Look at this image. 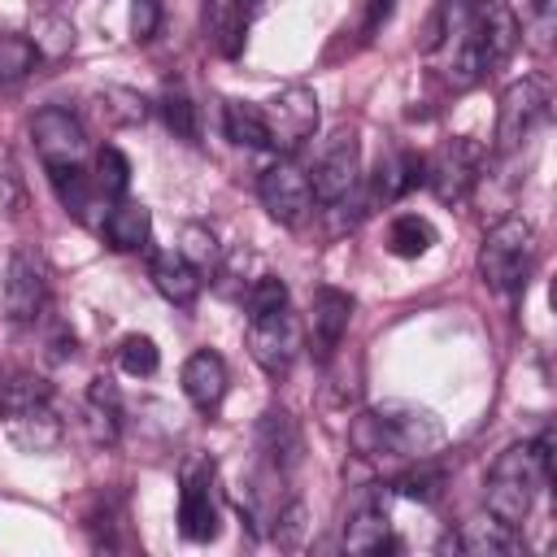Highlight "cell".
Listing matches in <instances>:
<instances>
[{
	"label": "cell",
	"instance_id": "cell-25",
	"mask_svg": "<svg viewBox=\"0 0 557 557\" xmlns=\"http://www.w3.org/2000/svg\"><path fill=\"white\" fill-rule=\"evenodd\" d=\"M178 257H183L200 278H209V274H218V265H222V244H218V235H213L209 226L187 222L183 235H178Z\"/></svg>",
	"mask_w": 557,
	"mask_h": 557
},
{
	"label": "cell",
	"instance_id": "cell-33",
	"mask_svg": "<svg viewBox=\"0 0 557 557\" xmlns=\"http://www.w3.org/2000/svg\"><path fill=\"white\" fill-rule=\"evenodd\" d=\"M157 22H161V0H131V30H135V39H152Z\"/></svg>",
	"mask_w": 557,
	"mask_h": 557
},
{
	"label": "cell",
	"instance_id": "cell-15",
	"mask_svg": "<svg viewBox=\"0 0 557 557\" xmlns=\"http://www.w3.org/2000/svg\"><path fill=\"white\" fill-rule=\"evenodd\" d=\"M100 235L109 239V248H117V252H139V248H148V239H152V213H148V205H139V200H113L109 209H104V218H100Z\"/></svg>",
	"mask_w": 557,
	"mask_h": 557
},
{
	"label": "cell",
	"instance_id": "cell-5",
	"mask_svg": "<svg viewBox=\"0 0 557 557\" xmlns=\"http://www.w3.org/2000/svg\"><path fill=\"white\" fill-rule=\"evenodd\" d=\"M261 113H265L270 148H278V152L300 148V144L313 139V131H318V96H313V87H305V83H292V87H283L278 96H270V100L261 104Z\"/></svg>",
	"mask_w": 557,
	"mask_h": 557
},
{
	"label": "cell",
	"instance_id": "cell-18",
	"mask_svg": "<svg viewBox=\"0 0 557 557\" xmlns=\"http://www.w3.org/2000/svg\"><path fill=\"white\" fill-rule=\"evenodd\" d=\"M257 448L265 453V461H270L278 474H287V470L300 461V431H296V422H292V413H287V409L270 405V409L261 413Z\"/></svg>",
	"mask_w": 557,
	"mask_h": 557
},
{
	"label": "cell",
	"instance_id": "cell-13",
	"mask_svg": "<svg viewBox=\"0 0 557 557\" xmlns=\"http://www.w3.org/2000/svg\"><path fill=\"white\" fill-rule=\"evenodd\" d=\"M178 383H183V396H187L200 413H218L222 400H226V383H231V374H226V361H222L218 352L200 348V352H191V357L183 361Z\"/></svg>",
	"mask_w": 557,
	"mask_h": 557
},
{
	"label": "cell",
	"instance_id": "cell-8",
	"mask_svg": "<svg viewBox=\"0 0 557 557\" xmlns=\"http://www.w3.org/2000/svg\"><path fill=\"white\" fill-rule=\"evenodd\" d=\"M248 352H252V361L270 379H283L292 370L296 352H300V322H296V313L283 305V309L248 318Z\"/></svg>",
	"mask_w": 557,
	"mask_h": 557
},
{
	"label": "cell",
	"instance_id": "cell-32",
	"mask_svg": "<svg viewBox=\"0 0 557 557\" xmlns=\"http://www.w3.org/2000/svg\"><path fill=\"white\" fill-rule=\"evenodd\" d=\"M22 205H26V183H22V174H17L13 152L0 144V209H4V213H17Z\"/></svg>",
	"mask_w": 557,
	"mask_h": 557
},
{
	"label": "cell",
	"instance_id": "cell-1",
	"mask_svg": "<svg viewBox=\"0 0 557 557\" xmlns=\"http://www.w3.org/2000/svg\"><path fill=\"white\" fill-rule=\"evenodd\" d=\"M352 448L361 457H383V461H422L444 444V422L409 400H387L352 418L348 431Z\"/></svg>",
	"mask_w": 557,
	"mask_h": 557
},
{
	"label": "cell",
	"instance_id": "cell-3",
	"mask_svg": "<svg viewBox=\"0 0 557 557\" xmlns=\"http://www.w3.org/2000/svg\"><path fill=\"white\" fill-rule=\"evenodd\" d=\"M535 261H540V239H535V226L527 218H500L483 235L479 274H483V283L492 292L518 296L535 274Z\"/></svg>",
	"mask_w": 557,
	"mask_h": 557
},
{
	"label": "cell",
	"instance_id": "cell-4",
	"mask_svg": "<svg viewBox=\"0 0 557 557\" xmlns=\"http://www.w3.org/2000/svg\"><path fill=\"white\" fill-rule=\"evenodd\" d=\"M483 161H487V152L470 135L444 139L431 157H422V183L431 187V196L440 205H461L474 191V183L483 174Z\"/></svg>",
	"mask_w": 557,
	"mask_h": 557
},
{
	"label": "cell",
	"instance_id": "cell-23",
	"mask_svg": "<svg viewBox=\"0 0 557 557\" xmlns=\"http://www.w3.org/2000/svg\"><path fill=\"white\" fill-rule=\"evenodd\" d=\"M248 0H205V26L222 52H235L248 26Z\"/></svg>",
	"mask_w": 557,
	"mask_h": 557
},
{
	"label": "cell",
	"instance_id": "cell-34",
	"mask_svg": "<svg viewBox=\"0 0 557 557\" xmlns=\"http://www.w3.org/2000/svg\"><path fill=\"white\" fill-rule=\"evenodd\" d=\"M396 492L409 500H431L440 492V474H405V479H396Z\"/></svg>",
	"mask_w": 557,
	"mask_h": 557
},
{
	"label": "cell",
	"instance_id": "cell-16",
	"mask_svg": "<svg viewBox=\"0 0 557 557\" xmlns=\"http://www.w3.org/2000/svg\"><path fill=\"white\" fill-rule=\"evenodd\" d=\"M344 548L348 553H392V548H400V540H396V531L387 522V509L379 500H361L348 513V522H344Z\"/></svg>",
	"mask_w": 557,
	"mask_h": 557
},
{
	"label": "cell",
	"instance_id": "cell-35",
	"mask_svg": "<svg viewBox=\"0 0 557 557\" xmlns=\"http://www.w3.org/2000/svg\"><path fill=\"white\" fill-rule=\"evenodd\" d=\"M392 9H396V0H366V26H361V30L374 35V30L392 17Z\"/></svg>",
	"mask_w": 557,
	"mask_h": 557
},
{
	"label": "cell",
	"instance_id": "cell-36",
	"mask_svg": "<svg viewBox=\"0 0 557 557\" xmlns=\"http://www.w3.org/2000/svg\"><path fill=\"white\" fill-rule=\"evenodd\" d=\"M487 4H496V0H457V13H461V17H470V13L487 9Z\"/></svg>",
	"mask_w": 557,
	"mask_h": 557
},
{
	"label": "cell",
	"instance_id": "cell-17",
	"mask_svg": "<svg viewBox=\"0 0 557 557\" xmlns=\"http://www.w3.org/2000/svg\"><path fill=\"white\" fill-rule=\"evenodd\" d=\"M148 274H152V287H157L170 305H178V309H191L196 296H200V287H205V278L178 257V248H174V252H152V257H148Z\"/></svg>",
	"mask_w": 557,
	"mask_h": 557
},
{
	"label": "cell",
	"instance_id": "cell-11",
	"mask_svg": "<svg viewBox=\"0 0 557 557\" xmlns=\"http://www.w3.org/2000/svg\"><path fill=\"white\" fill-rule=\"evenodd\" d=\"M357 178H361V144H357V135L344 131V135L331 139V148L318 157V165L309 174L313 200L335 205V200H344L357 187Z\"/></svg>",
	"mask_w": 557,
	"mask_h": 557
},
{
	"label": "cell",
	"instance_id": "cell-12",
	"mask_svg": "<svg viewBox=\"0 0 557 557\" xmlns=\"http://www.w3.org/2000/svg\"><path fill=\"white\" fill-rule=\"evenodd\" d=\"M178 531L187 540H213L218 535V500H213V466L196 461L183 470L178 487Z\"/></svg>",
	"mask_w": 557,
	"mask_h": 557
},
{
	"label": "cell",
	"instance_id": "cell-6",
	"mask_svg": "<svg viewBox=\"0 0 557 557\" xmlns=\"http://www.w3.org/2000/svg\"><path fill=\"white\" fill-rule=\"evenodd\" d=\"M548 117V91L540 78H518L505 87L500 109H496V152H513L522 148L535 126Z\"/></svg>",
	"mask_w": 557,
	"mask_h": 557
},
{
	"label": "cell",
	"instance_id": "cell-27",
	"mask_svg": "<svg viewBox=\"0 0 557 557\" xmlns=\"http://www.w3.org/2000/svg\"><path fill=\"white\" fill-rule=\"evenodd\" d=\"M435 244V226L418 213H396L392 226H387V248L396 257H422L426 248Z\"/></svg>",
	"mask_w": 557,
	"mask_h": 557
},
{
	"label": "cell",
	"instance_id": "cell-20",
	"mask_svg": "<svg viewBox=\"0 0 557 557\" xmlns=\"http://www.w3.org/2000/svg\"><path fill=\"white\" fill-rule=\"evenodd\" d=\"M418 183H422V152L396 148V152H387V157L379 161V170H374V200L392 205V200L409 196Z\"/></svg>",
	"mask_w": 557,
	"mask_h": 557
},
{
	"label": "cell",
	"instance_id": "cell-2",
	"mask_svg": "<svg viewBox=\"0 0 557 557\" xmlns=\"http://www.w3.org/2000/svg\"><path fill=\"white\" fill-rule=\"evenodd\" d=\"M548 479H553V440L548 435H540L531 444H509L505 453H496V461L487 470L483 505L500 522L522 527Z\"/></svg>",
	"mask_w": 557,
	"mask_h": 557
},
{
	"label": "cell",
	"instance_id": "cell-29",
	"mask_svg": "<svg viewBox=\"0 0 557 557\" xmlns=\"http://www.w3.org/2000/svg\"><path fill=\"white\" fill-rule=\"evenodd\" d=\"M117 366H122V374H131V379H148V374H157L161 352H157V344H152L148 335H122V344H117Z\"/></svg>",
	"mask_w": 557,
	"mask_h": 557
},
{
	"label": "cell",
	"instance_id": "cell-22",
	"mask_svg": "<svg viewBox=\"0 0 557 557\" xmlns=\"http://www.w3.org/2000/svg\"><path fill=\"white\" fill-rule=\"evenodd\" d=\"M39 405H52V387L48 379L30 374V370H17L0 383V422L4 418H17V413H30Z\"/></svg>",
	"mask_w": 557,
	"mask_h": 557
},
{
	"label": "cell",
	"instance_id": "cell-14",
	"mask_svg": "<svg viewBox=\"0 0 557 557\" xmlns=\"http://www.w3.org/2000/svg\"><path fill=\"white\" fill-rule=\"evenodd\" d=\"M348 322H352V296L339 287H318L313 305H309V335H313V348L322 357H331L339 348Z\"/></svg>",
	"mask_w": 557,
	"mask_h": 557
},
{
	"label": "cell",
	"instance_id": "cell-31",
	"mask_svg": "<svg viewBox=\"0 0 557 557\" xmlns=\"http://www.w3.org/2000/svg\"><path fill=\"white\" fill-rule=\"evenodd\" d=\"M244 305H248V318L270 313V309H283V305H287V283H283V278H274V274H261V278H252V283H248Z\"/></svg>",
	"mask_w": 557,
	"mask_h": 557
},
{
	"label": "cell",
	"instance_id": "cell-10",
	"mask_svg": "<svg viewBox=\"0 0 557 557\" xmlns=\"http://www.w3.org/2000/svg\"><path fill=\"white\" fill-rule=\"evenodd\" d=\"M0 305H4V318L17 322V326L44 318V309H48V278H44V270L26 252H13L9 265H4Z\"/></svg>",
	"mask_w": 557,
	"mask_h": 557
},
{
	"label": "cell",
	"instance_id": "cell-7",
	"mask_svg": "<svg viewBox=\"0 0 557 557\" xmlns=\"http://www.w3.org/2000/svg\"><path fill=\"white\" fill-rule=\"evenodd\" d=\"M257 196L265 205V213L283 226H300L313 209V187H309V174L292 161V157H278L261 170L257 178Z\"/></svg>",
	"mask_w": 557,
	"mask_h": 557
},
{
	"label": "cell",
	"instance_id": "cell-9",
	"mask_svg": "<svg viewBox=\"0 0 557 557\" xmlns=\"http://www.w3.org/2000/svg\"><path fill=\"white\" fill-rule=\"evenodd\" d=\"M30 135H35V148H39L44 170L83 165V161H87V131H83V122H78L70 109H61V104L39 109L35 122H30Z\"/></svg>",
	"mask_w": 557,
	"mask_h": 557
},
{
	"label": "cell",
	"instance_id": "cell-21",
	"mask_svg": "<svg viewBox=\"0 0 557 557\" xmlns=\"http://www.w3.org/2000/svg\"><path fill=\"white\" fill-rule=\"evenodd\" d=\"M4 431L9 440L22 448V453H52L61 444V418L52 405H39L30 413H17V418H4Z\"/></svg>",
	"mask_w": 557,
	"mask_h": 557
},
{
	"label": "cell",
	"instance_id": "cell-28",
	"mask_svg": "<svg viewBox=\"0 0 557 557\" xmlns=\"http://www.w3.org/2000/svg\"><path fill=\"white\" fill-rule=\"evenodd\" d=\"M35 65H39V44L17 30H0V83H22Z\"/></svg>",
	"mask_w": 557,
	"mask_h": 557
},
{
	"label": "cell",
	"instance_id": "cell-30",
	"mask_svg": "<svg viewBox=\"0 0 557 557\" xmlns=\"http://www.w3.org/2000/svg\"><path fill=\"white\" fill-rule=\"evenodd\" d=\"M161 117H165V126H170L178 139H196V135H200V126H196V104H191L187 91H178V87H170V91L161 96Z\"/></svg>",
	"mask_w": 557,
	"mask_h": 557
},
{
	"label": "cell",
	"instance_id": "cell-19",
	"mask_svg": "<svg viewBox=\"0 0 557 557\" xmlns=\"http://www.w3.org/2000/svg\"><path fill=\"white\" fill-rule=\"evenodd\" d=\"M457 548L461 553H474V557H505V553H518V527L500 522L496 513H479L470 522H461L457 531Z\"/></svg>",
	"mask_w": 557,
	"mask_h": 557
},
{
	"label": "cell",
	"instance_id": "cell-26",
	"mask_svg": "<svg viewBox=\"0 0 557 557\" xmlns=\"http://www.w3.org/2000/svg\"><path fill=\"white\" fill-rule=\"evenodd\" d=\"M91 178H96V191H100L104 205L122 200L126 187H131V161H126V152L113 148V144H104V148L96 152V174H91Z\"/></svg>",
	"mask_w": 557,
	"mask_h": 557
},
{
	"label": "cell",
	"instance_id": "cell-24",
	"mask_svg": "<svg viewBox=\"0 0 557 557\" xmlns=\"http://www.w3.org/2000/svg\"><path fill=\"white\" fill-rule=\"evenodd\" d=\"M222 122H226V139H235L239 148H270V131H265L261 104H252V100H226Z\"/></svg>",
	"mask_w": 557,
	"mask_h": 557
}]
</instances>
